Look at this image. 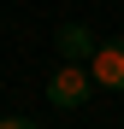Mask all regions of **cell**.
Wrapping results in <instances>:
<instances>
[{
    "mask_svg": "<svg viewBox=\"0 0 124 129\" xmlns=\"http://www.w3.org/2000/svg\"><path fill=\"white\" fill-rule=\"evenodd\" d=\"M89 94H95V76H89V64H71V59H59V71L47 76V106H59V112H77Z\"/></svg>",
    "mask_w": 124,
    "mask_h": 129,
    "instance_id": "6da1fadb",
    "label": "cell"
},
{
    "mask_svg": "<svg viewBox=\"0 0 124 129\" xmlns=\"http://www.w3.org/2000/svg\"><path fill=\"white\" fill-rule=\"evenodd\" d=\"M89 76H95V88L124 94V35H112V41H100V47H95V59H89Z\"/></svg>",
    "mask_w": 124,
    "mask_h": 129,
    "instance_id": "7a4b0ae2",
    "label": "cell"
},
{
    "mask_svg": "<svg viewBox=\"0 0 124 129\" xmlns=\"http://www.w3.org/2000/svg\"><path fill=\"white\" fill-rule=\"evenodd\" d=\"M53 47H59V59L89 64V59H95V47H100V35H95L89 24H59V29H53Z\"/></svg>",
    "mask_w": 124,
    "mask_h": 129,
    "instance_id": "3957f363",
    "label": "cell"
},
{
    "mask_svg": "<svg viewBox=\"0 0 124 129\" xmlns=\"http://www.w3.org/2000/svg\"><path fill=\"white\" fill-rule=\"evenodd\" d=\"M0 129H36L30 117H0Z\"/></svg>",
    "mask_w": 124,
    "mask_h": 129,
    "instance_id": "277c9868",
    "label": "cell"
}]
</instances>
